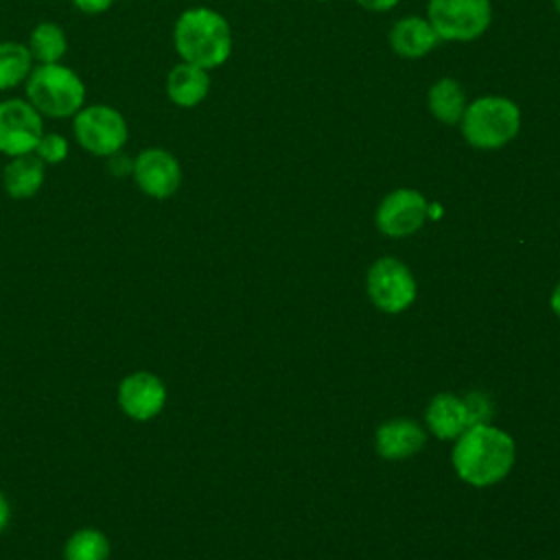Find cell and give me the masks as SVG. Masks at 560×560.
<instances>
[{"label": "cell", "instance_id": "1", "mask_svg": "<svg viewBox=\"0 0 560 560\" xmlns=\"http://www.w3.org/2000/svg\"><path fill=\"white\" fill-rule=\"evenodd\" d=\"M512 462V438L490 424L468 427L453 448L457 475L472 486H492L501 481L510 472Z\"/></svg>", "mask_w": 560, "mask_h": 560}, {"label": "cell", "instance_id": "2", "mask_svg": "<svg viewBox=\"0 0 560 560\" xmlns=\"http://www.w3.org/2000/svg\"><path fill=\"white\" fill-rule=\"evenodd\" d=\"M173 44L182 61L212 70L232 52V31L228 20L208 7L186 9L173 28Z\"/></svg>", "mask_w": 560, "mask_h": 560}, {"label": "cell", "instance_id": "3", "mask_svg": "<svg viewBox=\"0 0 560 560\" xmlns=\"http://www.w3.org/2000/svg\"><path fill=\"white\" fill-rule=\"evenodd\" d=\"M26 83V101L50 118H70L85 105V83L68 66L37 63Z\"/></svg>", "mask_w": 560, "mask_h": 560}, {"label": "cell", "instance_id": "4", "mask_svg": "<svg viewBox=\"0 0 560 560\" xmlns=\"http://www.w3.org/2000/svg\"><path fill=\"white\" fill-rule=\"evenodd\" d=\"M462 133L477 149H499L516 138L521 112L505 96H483L466 105Z\"/></svg>", "mask_w": 560, "mask_h": 560}, {"label": "cell", "instance_id": "5", "mask_svg": "<svg viewBox=\"0 0 560 560\" xmlns=\"http://www.w3.org/2000/svg\"><path fill=\"white\" fill-rule=\"evenodd\" d=\"M72 133L77 144L96 158H109L122 151L129 138L125 116L105 103L83 105L72 116Z\"/></svg>", "mask_w": 560, "mask_h": 560}, {"label": "cell", "instance_id": "6", "mask_svg": "<svg viewBox=\"0 0 560 560\" xmlns=\"http://www.w3.org/2000/svg\"><path fill=\"white\" fill-rule=\"evenodd\" d=\"M490 18V0H429V22L440 39H477L488 28Z\"/></svg>", "mask_w": 560, "mask_h": 560}, {"label": "cell", "instance_id": "7", "mask_svg": "<svg viewBox=\"0 0 560 560\" xmlns=\"http://www.w3.org/2000/svg\"><path fill=\"white\" fill-rule=\"evenodd\" d=\"M44 133V116L26 98L0 101V153H33Z\"/></svg>", "mask_w": 560, "mask_h": 560}, {"label": "cell", "instance_id": "8", "mask_svg": "<svg viewBox=\"0 0 560 560\" xmlns=\"http://www.w3.org/2000/svg\"><path fill=\"white\" fill-rule=\"evenodd\" d=\"M368 291L381 311L400 313L416 298V280L400 260L381 258L368 273Z\"/></svg>", "mask_w": 560, "mask_h": 560}, {"label": "cell", "instance_id": "9", "mask_svg": "<svg viewBox=\"0 0 560 560\" xmlns=\"http://www.w3.org/2000/svg\"><path fill=\"white\" fill-rule=\"evenodd\" d=\"M131 177L147 197L168 199L182 184V166L171 151L149 147L133 158Z\"/></svg>", "mask_w": 560, "mask_h": 560}, {"label": "cell", "instance_id": "10", "mask_svg": "<svg viewBox=\"0 0 560 560\" xmlns=\"http://www.w3.org/2000/svg\"><path fill=\"white\" fill-rule=\"evenodd\" d=\"M427 214V199L418 190L398 188L381 201L376 210V225L387 236H409L420 230Z\"/></svg>", "mask_w": 560, "mask_h": 560}, {"label": "cell", "instance_id": "11", "mask_svg": "<svg viewBox=\"0 0 560 560\" xmlns=\"http://www.w3.org/2000/svg\"><path fill=\"white\" fill-rule=\"evenodd\" d=\"M166 402V387L153 372H133L118 385V405L133 420L155 418Z\"/></svg>", "mask_w": 560, "mask_h": 560}, {"label": "cell", "instance_id": "12", "mask_svg": "<svg viewBox=\"0 0 560 560\" xmlns=\"http://www.w3.org/2000/svg\"><path fill=\"white\" fill-rule=\"evenodd\" d=\"M208 92H210L208 70L186 61L171 68L166 77V94L173 105L195 107L208 96Z\"/></svg>", "mask_w": 560, "mask_h": 560}, {"label": "cell", "instance_id": "13", "mask_svg": "<svg viewBox=\"0 0 560 560\" xmlns=\"http://www.w3.org/2000/svg\"><path fill=\"white\" fill-rule=\"evenodd\" d=\"M46 177V164L35 153L9 158L2 171V184L9 197L28 199L39 192Z\"/></svg>", "mask_w": 560, "mask_h": 560}, {"label": "cell", "instance_id": "14", "mask_svg": "<svg viewBox=\"0 0 560 560\" xmlns=\"http://www.w3.org/2000/svg\"><path fill=\"white\" fill-rule=\"evenodd\" d=\"M389 42H392V48L400 57L416 59V57H422L429 50H433L440 42V35L435 33V28L431 26L429 20L409 15L394 24V28L389 33Z\"/></svg>", "mask_w": 560, "mask_h": 560}, {"label": "cell", "instance_id": "15", "mask_svg": "<svg viewBox=\"0 0 560 560\" xmlns=\"http://www.w3.org/2000/svg\"><path fill=\"white\" fill-rule=\"evenodd\" d=\"M424 431L411 420H389L376 431V451L387 459H405L424 446Z\"/></svg>", "mask_w": 560, "mask_h": 560}, {"label": "cell", "instance_id": "16", "mask_svg": "<svg viewBox=\"0 0 560 560\" xmlns=\"http://www.w3.org/2000/svg\"><path fill=\"white\" fill-rule=\"evenodd\" d=\"M427 422H429V429L442 440L459 438L468 429V416H466L464 400L453 394H438L429 402Z\"/></svg>", "mask_w": 560, "mask_h": 560}, {"label": "cell", "instance_id": "17", "mask_svg": "<svg viewBox=\"0 0 560 560\" xmlns=\"http://www.w3.org/2000/svg\"><path fill=\"white\" fill-rule=\"evenodd\" d=\"M26 48L37 63H59L68 52L66 31L55 22H39L31 31Z\"/></svg>", "mask_w": 560, "mask_h": 560}, {"label": "cell", "instance_id": "18", "mask_svg": "<svg viewBox=\"0 0 560 560\" xmlns=\"http://www.w3.org/2000/svg\"><path fill=\"white\" fill-rule=\"evenodd\" d=\"M429 109L440 122H459L466 112V96L462 85L455 79H440L433 83L429 90Z\"/></svg>", "mask_w": 560, "mask_h": 560}, {"label": "cell", "instance_id": "19", "mask_svg": "<svg viewBox=\"0 0 560 560\" xmlns=\"http://www.w3.org/2000/svg\"><path fill=\"white\" fill-rule=\"evenodd\" d=\"M33 57L26 44L20 42H0V92L18 88L31 74Z\"/></svg>", "mask_w": 560, "mask_h": 560}, {"label": "cell", "instance_id": "20", "mask_svg": "<svg viewBox=\"0 0 560 560\" xmlns=\"http://www.w3.org/2000/svg\"><path fill=\"white\" fill-rule=\"evenodd\" d=\"M109 558V540L101 529L83 527L74 532L66 547L63 560H107Z\"/></svg>", "mask_w": 560, "mask_h": 560}, {"label": "cell", "instance_id": "21", "mask_svg": "<svg viewBox=\"0 0 560 560\" xmlns=\"http://www.w3.org/2000/svg\"><path fill=\"white\" fill-rule=\"evenodd\" d=\"M68 151H70V144H68L66 136H61L57 131H48V133L44 131L33 153L44 164H61L68 158Z\"/></svg>", "mask_w": 560, "mask_h": 560}, {"label": "cell", "instance_id": "22", "mask_svg": "<svg viewBox=\"0 0 560 560\" xmlns=\"http://www.w3.org/2000/svg\"><path fill=\"white\" fill-rule=\"evenodd\" d=\"M464 407H466V416H468V427L475 424H488V420L492 418V405L488 400L486 394L481 392H470L464 398Z\"/></svg>", "mask_w": 560, "mask_h": 560}, {"label": "cell", "instance_id": "23", "mask_svg": "<svg viewBox=\"0 0 560 560\" xmlns=\"http://www.w3.org/2000/svg\"><path fill=\"white\" fill-rule=\"evenodd\" d=\"M72 4L83 15H98L105 13L114 4V0H72Z\"/></svg>", "mask_w": 560, "mask_h": 560}, {"label": "cell", "instance_id": "24", "mask_svg": "<svg viewBox=\"0 0 560 560\" xmlns=\"http://www.w3.org/2000/svg\"><path fill=\"white\" fill-rule=\"evenodd\" d=\"M131 168H133V160H129L127 155H122L120 151L109 155V171L120 177V175H131Z\"/></svg>", "mask_w": 560, "mask_h": 560}, {"label": "cell", "instance_id": "25", "mask_svg": "<svg viewBox=\"0 0 560 560\" xmlns=\"http://www.w3.org/2000/svg\"><path fill=\"white\" fill-rule=\"evenodd\" d=\"M361 7L370 9V11H387L392 9L398 0H357Z\"/></svg>", "mask_w": 560, "mask_h": 560}, {"label": "cell", "instance_id": "26", "mask_svg": "<svg viewBox=\"0 0 560 560\" xmlns=\"http://www.w3.org/2000/svg\"><path fill=\"white\" fill-rule=\"evenodd\" d=\"M9 521H11V505H9L7 497L0 492V532L9 525Z\"/></svg>", "mask_w": 560, "mask_h": 560}, {"label": "cell", "instance_id": "27", "mask_svg": "<svg viewBox=\"0 0 560 560\" xmlns=\"http://www.w3.org/2000/svg\"><path fill=\"white\" fill-rule=\"evenodd\" d=\"M551 308L558 313V317H560V284L556 287V291H553V295H551Z\"/></svg>", "mask_w": 560, "mask_h": 560}, {"label": "cell", "instance_id": "28", "mask_svg": "<svg viewBox=\"0 0 560 560\" xmlns=\"http://www.w3.org/2000/svg\"><path fill=\"white\" fill-rule=\"evenodd\" d=\"M553 4H556V9L560 11V0H553Z\"/></svg>", "mask_w": 560, "mask_h": 560}]
</instances>
